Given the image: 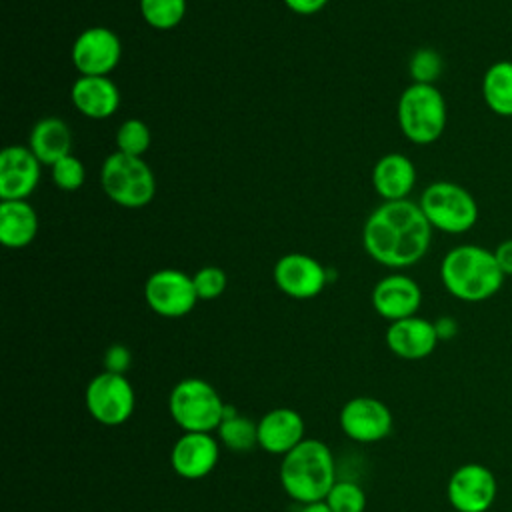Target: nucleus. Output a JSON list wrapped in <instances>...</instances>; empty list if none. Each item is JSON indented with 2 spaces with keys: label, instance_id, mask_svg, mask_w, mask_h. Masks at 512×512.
Segmentation results:
<instances>
[{
  "label": "nucleus",
  "instance_id": "obj_35",
  "mask_svg": "<svg viewBox=\"0 0 512 512\" xmlns=\"http://www.w3.org/2000/svg\"><path fill=\"white\" fill-rule=\"evenodd\" d=\"M298 512H332L330 506L324 500L318 502H308V504H300Z\"/></svg>",
  "mask_w": 512,
  "mask_h": 512
},
{
  "label": "nucleus",
  "instance_id": "obj_16",
  "mask_svg": "<svg viewBox=\"0 0 512 512\" xmlns=\"http://www.w3.org/2000/svg\"><path fill=\"white\" fill-rule=\"evenodd\" d=\"M422 304V290L416 280L406 274L394 272L376 282L372 288V306L378 316L388 322H396L408 316H416Z\"/></svg>",
  "mask_w": 512,
  "mask_h": 512
},
{
  "label": "nucleus",
  "instance_id": "obj_2",
  "mask_svg": "<svg viewBox=\"0 0 512 512\" xmlns=\"http://www.w3.org/2000/svg\"><path fill=\"white\" fill-rule=\"evenodd\" d=\"M494 252L480 244H458L440 262V280L448 294L462 302H484L504 284Z\"/></svg>",
  "mask_w": 512,
  "mask_h": 512
},
{
  "label": "nucleus",
  "instance_id": "obj_19",
  "mask_svg": "<svg viewBox=\"0 0 512 512\" xmlns=\"http://www.w3.org/2000/svg\"><path fill=\"white\" fill-rule=\"evenodd\" d=\"M74 108L92 120H104L116 114L120 90L110 76H78L70 88Z\"/></svg>",
  "mask_w": 512,
  "mask_h": 512
},
{
  "label": "nucleus",
  "instance_id": "obj_5",
  "mask_svg": "<svg viewBox=\"0 0 512 512\" xmlns=\"http://www.w3.org/2000/svg\"><path fill=\"white\" fill-rule=\"evenodd\" d=\"M100 184L104 194L122 208H144L156 194V178L142 156L112 152L102 162Z\"/></svg>",
  "mask_w": 512,
  "mask_h": 512
},
{
  "label": "nucleus",
  "instance_id": "obj_13",
  "mask_svg": "<svg viewBox=\"0 0 512 512\" xmlns=\"http://www.w3.org/2000/svg\"><path fill=\"white\" fill-rule=\"evenodd\" d=\"M392 424L390 408L372 396H356L340 410V428L354 442H380L392 432Z\"/></svg>",
  "mask_w": 512,
  "mask_h": 512
},
{
  "label": "nucleus",
  "instance_id": "obj_9",
  "mask_svg": "<svg viewBox=\"0 0 512 512\" xmlns=\"http://www.w3.org/2000/svg\"><path fill=\"white\" fill-rule=\"evenodd\" d=\"M144 300L164 318H180L194 310L198 296L192 276L176 268H160L144 282Z\"/></svg>",
  "mask_w": 512,
  "mask_h": 512
},
{
  "label": "nucleus",
  "instance_id": "obj_17",
  "mask_svg": "<svg viewBox=\"0 0 512 512\" xmlns=\"http://www.w3.org/2000/svg\"><path fill=\"white\" fill-rule=\"evenodd\" d=\"M384 340L390 352L402 360H422L430 356L440 342L434 322L422 316H408L390 322Z\"/></svg>",
  "mask_w": 512,
  "mask_h": 512
},
{
  "label": "nucleus",
  "instance_id": "obj_4",
  "mask_svg": "<svg viewBox=\"0 0 512 512\" xmlns=\"http://www.w3.org/2000/svg\"><path fill=\"white\" fill-rule=\"evenodd\" d=\"M396 114L406 140L418 146L436 142L448 122L446 100L434 84L412 82L406 86L398 98Z\"/></svg>",
  "mask_w": 512,
  "mask_h": 512
},
{
  "label": "nucleus",
  "instance_id": "obj_31",
  "mask_svg": "<svg viewBox=\"0 0 512 512\" xmlns=\"http://www.w3.org/2000/svg\"><path fill=\"white\" fill-rule=\"evenodd\" d=\"M130 360H132L130 350L124 344H112L104 352V370L124 374L130 366Z\"/></svg>",
  "mask_w": 512,
  "mask_h": 512
},
{
  "label": "nucleus",
  "instance_id": "obj_11",
  "mask_svg": "<svg viewBox=\"0 0 512 512\" xmlns=\"http://www.w3.org/2000/svg\"><path fill=\"white\" fill-rule=\"evenodd\" d=\"M70 58L80 76H108L122 58V42L114 30L90 26L74 38Z\"/></svg>",
  "mask_w": 512,
  "mask_h": 512
},
{
  "label": "nucleus",
  "instance_id": "obj_29",
  "mask_svg": "<svg viewBox=\"0 0 512 512\" xmlns=\"http://www.w3.org/2000/svg\"><path fill=\"white\" fill-rule=\"evenodd\" d=\"M50 174H52V182L56 184L58 190L74 192L84 184L86 168L78 156L68 154L50 166Z\"/></svg>",
  "mask_w": 512,
  "mask_h": 512
},
{
  "label": "nucleus",
  "instance_id": "obj_20",
  "mask_svg": "<svg viewBox=\"0 0 512 512\" xmlns=\"http://www.w3.org/2000/svg\"><path fill=\"white\" fill-rule=\"evenodd\" d=\"M372 184L384 202L406 200L416 184V166L408 156L400 152L384 154L374 164Z\"/></svg>",
  "mask_w": 512,
  "mask_h": 512
},
{
  "label": "nucleus",
  "instance_id": "obj_33",
  "mask_svg": "<svg viewBox=\"0 0 512 512\" xmlns=\"http://www.w3.org/2000/svg\"><path fill=\"white\" fill-rule=\"evenodd\" d=\"M494 258L504 272V276H512V238L500 242L494 250Z\"/></svg>",
  "mask_w": 512,
  "mask_h": 512
},
{
  "label": "nucleus",
  "instance_id": "obj_6",
  "mask_svg": "<svg viewBox=\"0 0 512 512\" xmlns=\"http://www.w3.org/2000/svg\"><path fill=\"white\" fill-rule=\"evenodd\" d=\"M168 410L174 424L184 432H216L226 404L208 380L184 378L172 388Z\"/></svg>",
  "mask_w": 512,
  "mask_h": 512
},
{
  "label": "nucleus",
  "instance_id": "obj_25",
  "mask_svg": "<svg viewBox=\"0 0 512 512\" xmlns=\"http://www.w3.org/2000/svg\"><path fill=\"white\" fill-rule=\"evenodd\" d=\"M144 22L160 32L176 28L186 16V0H140Z\"/></svg>",
  "mask_w": 512,
  "mask_h": 512
},
{
  "label": "nucleus",
  "instance_id": "obj_28",
  "mask_svg": "<svg viewBox=\"0 0 512 512\" xmlns=\"http://www.w3.org/2000/svg\"><path fill=\"white\" fill-rule=\"evenodd\" d=\"M444 70L442 56L434 48H418L408 60V72L416 84H434Z\"/></svg>",
  "mask_w": 512,
  "mask_h": 512
},
{
  "label": "nucleus",
  "instance_id": "obj_23",
  "mask_svg": "<svg viewBox=\"0 0 512 512\" xmlns=\"http://www.w3.org/2000/svg\"><path fill=\"white\" fill-rule=\"evenodd\" d=\"M482 98L496 116L512 118V60L492 62L482 76Z\"/></svg>",
  "mask_w": 512,
  "mask_h": 512
},
{
  "label": "nucleus",
  "instance_id": "obj_12",
  "mask_svg": "<svg viewBox=\"0 0 512 512\" xmlns=\"http://www.w3.org/2000/svg\"><path fill=\"white\" fill-rule=\"evenodd\" d=\"M272 278L278 290L286 296L296 300H308L324 290L328 282V270L314 256L290 252L276 260Z\"/></svg>",
  "mask_w": 512,
  "mask_h": 512
},
{
  "label": "nucleus",
  "instance_id": "obj_34",
  "mask_svg": "<svg viewBox=\"0 0 512 512\" xmlns=\"http://www.w3.org/2000/svg\"><path fill=\"white\" fill-rule=\"evenodd\" d=\"M434 328H436L438 340H450L458 332V324L452 316H440L438 320H434Z\"/></svg>",
  "mask_w": 512,
  "mask_h": 512
},
{
  "label": "nucleus",
  "instance_id": "obj_27",
  "mask_svg": "<svg viewBox=\"0 0 512 512\" xmlns=\"http://www.w3.org/2000/svg\"><path fill=\"white\" fill-rule=\"evenodd\" d=\"M324 502L332 512H364L366 492L352 480H336L328 490Z\"/></svg>",
  "mask_w": 512,
  "mask_h": 512
},
{
  "label": "nucleus",
  "instance_id": "obj_1",
  "mask_svg": "<svg viewBox=\"0 0 512 512\" xmlns=\"http://www.w3.org/2000/svg\"><path fill=\"white\" fill-rule=\"evenodd\" d=\"M432 226L418 202L390 200L370 212L362 228L366 254L382 266L402 270L420 262L432 242Z\"/></svg>",
  "mask_w": 512,
  "mask_h": 512
},
{
  "label": "nucleus",
  "instance_id": "obj_15",
  "mask_svg": "<svg viewBox=\"0 0 512 512\" xmlns=\"http://www.w3.org/2000/svg\"><path fill=\"white\" fill-rule=\"evenodd\" d=\"M40 166L28 146H6L0 152V198L26 200L40 182Z\"/></svg>",
  "mask_w": 512,
  "mask_h": 512
},
{
  "label": "nucleus",
  "instance_id": "obj_3",
  "mask_svg": "<svg viewBox=\"0 0 512 512\" xmlns=\"http://www.w3.org/2000/svg\"><path fill=\"white\" fill-rule=\"evenodd\" d=\"M334 482V456L322 440L304 438L296 448L282 456L280 484L298 504L324 500Z\"/></svg>",
  "mask_w": 512,
  "mask_h": 512
},
{
  "label": "nucleus",
  "instance_id": "obj_30",
  "mask_svg": "<svg viewBox=\"0 0 512 512\" xmlns=\"http://www.w3.org/2000/svg\"><path fill=\"white\" fill-rule=\"evenodd\" d=\"M192 282L198 300H216L226 290L228 276L220 266L206 264L194 272Z\"/></svg>",
  "mask_w": 512,
  "mask_h": 512
},
{
  "label": "nucleus",
  "instance_id": "obj_8",
  "mask_svg": "<svg viewBox=\"0 0 512 512\" xmlns=\"http://www.w3.org/2000/svg\"><path fill=\"white\" fill-rule=\"evenodd\" d=\"M86 410L104 426L124 424L136 406V394L126 374L100 372L86 386Z\"/></svg>",
  "mask_w": 512,
  "mask_h": 512
},
{
  "label": "nucleus",
  "instance_id": "obj_26",
  "mask_svg": "<svg viewBox=\"0 0 512 512\" xmlns=\"http://www.w3.org/2000/svg\"><path fill=\"white\" fill-rule=\"evenodd\" d=\"M150 142V128L138 118L124 120L116 130V150L122 154L144 156V152L150 148Z\"/></svg>",
  "mask_w": 512,
  "mask_h": 512
},
{
  "label": "nucleus",
  "instance_id": "obj_18",
  "mask_svg": "<svg viewBox=\"0 0 512 512\" xmlns=\"http://www.w3.org/2000/svg\"><path fill=\"white\" fill-rule=\"evenodd\" d=\"M304 432V418L296 410L274 408L258 420V446L268 454L284 456L306 438Z\"/></svg>",
  "mask_w": 512,
  "mask_h": 512
},
{
  "label": "nucleus",
  "instance_id": "obj_22",
  "mask_svg": "<svg viewBox=\"0 0 512 512\" xmlns=\"http://www.w3.org/2000/svg\"><path fill=\"white\" fill-rule=\"evenodd\" d=\"M38 234V214L26 200L0 202V242L6 248H24Z\"/></svg>",
  "mask_w": 512,
  "mask_h": 512
},
{
  "label": "nucleus",
  "instance_id": "obj_7",
  "mask_svg": "<svg viewBox=\"0 0 512 512\" xmlns=\"http://www.w3.org/2000/svg\"><path fill=\"white\" fill-rule=\"evenodd\" d=\"M426 220L434 230L464 234L478 222V202L460 184L436 180L428 184L418 200Z\"/></svg>",
  "mask_w": 512,
  "mask_h": 512
},
{
  "label": "nucleus",
  "instance_id": "obj_32",
  "mask_svg": "<svg viewBox=\"0 0 512 512\" xmlns=\"http://www.w3.org/2000/svg\"><path fill=\"white\" fill-rule=\"evenodd\" d=\"M282 2L288 10H292L294 14H300V16L318 14L328 4V0H282Z\"/></svg>",
  "mask_w": 512,
  "mask_h": 512
},
{
  "label": "nucleus",
  "instance_id": "obj_21",
  "mask_svg": "<svg viewBox=\"0 0 512 512\" xmlns=\"http://www.w3.org/2000/svg\"><path fill=\"white\" fill-rule=\"evenodd\" d=\"M28 148L42 164L52 166L60 158L72 154L70 126L58 116L40 118L28 134Z\"/></svg>",
  "mask_w": 512,
  "mask_h": 512
},
{
  "label": "nucleus",
  "instance_id": "obj_24",
  "mask_svg": "<svg viewBox=\"0 0 512 512\" xmlns=\"http://www.w3.org/2000/svg\"><path fill=\"white\" fill-rule=\"evenodd\" d=\"M216 436L228 450L248 452L258 446V422L234 412L232 406H226L224 418L216 428Z\"/></svg>",
  "mask_w": 512,
  "mask_h": 512
},
{
  "label": "nucleus",
  "instance_id": "obj_14",
  "mask_svg": "<svg viewBox=\"0 0 512 512\" xmlns=\"http://www.w3.org/2000/svg\"><path fill=\"white\" fill-rule=\"evenodd\" d=\"M220 456V442L210 432H184L170 450L172 470L186 480L208 476Z\"/></svg>",
  "mask_w": 512,
  "mask_h": 512
},
{
  "label": "nucleus",
  "instance_id": "obj_10",
  "mask_svg": "<svg viewBox=\"0 0 512 512\" xmlns=\"http://www.w3.org/2000/svg\"><path fill=\"white\" fill-rule=\"evenodd\" d=\"M494 472L480 462L458 466L446 484V496L456 512H488L496 500Z\"/></svg>",
  "mask_w": 512,
  "mask_h": 512
}]
</instances>
